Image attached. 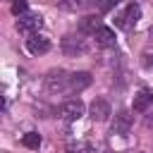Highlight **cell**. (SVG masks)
<instances>
[{"mask_svg":"<svg viewBox=\"0 0 153 153\" xmlns=\"http://www.w3.org/2000/svg\"><path fill=\"white\" fill-rule=\"evenodd\" d=\"M88 112H91V120H93V122H108V120H110V115H112L110 103H108L105 98H96V100L91 103Z\"/></svg>","mask_w":153,"mask_h":153,"instance_id":"obj_5","label":"cell"},{"mask_svg":"<svg viewBox=\"0 0 153 153\" xmlns=\"http://www.w3.org/2000/svg\"><path fill=\"white\" fill-rule=\"evenodd\" d=\"M141 65H143V67H153V50H151V48H146V50L141 53Z\"/></svg>","mask_w":153,"mask_h":153,"instance_id":"obj_15","label":"cell"},{"mask_svg":"<svg viewBox=\"0 0 153 153\" xmlns=\"http://www.w3.org/2000/svg\"><path fill=\"white\" fill-rule=\"evenodd\" d=\"M84 112H86V108H84V103H81L79 98H76V100H67V103H62L60 110H57V115H60L62 120H67V122H76Z\"/></svg>","mask_w":153,"mask_h":153,"instance_id":"obj_4","label":"cell"},{"mask_svg":"<svg viewBox=\"0 0 153 153\" xmlns=\"http://www.w3.org/2000/svg\"><path fill=\"white\" fill-rule=\"evenodd\" d=\"M12 12H14L17 17H22V14L26 12V0H14V2H12Z\"/></svg>","mask_w":153,"mask_h":153,"instance_id":"obj_14","label":"cell"},{"mask_svg":"<svg viewBox=\"0 0 153 153\" xmlns=\"http://www.w3.org/2000/svg\"><path fill=\"white\" fill-rule=\"evenodd\" d=\"M148 38H151V43H153V26H151V31H148Z\"/></svg>","mask_w":153,"mask_h":153,"instance_id":"obj_19","label":"cell"},{"mask_svg":"<svg viewBox=\"0 0 153 153\" xmlns=\"http://www.w3.org/2000/svg\"><path fill=\"white\" fill-rule=\"evenodd\" d=\"M100 29V17H93V14H88V17H84L81 22H79V31L81 33H96Z\"/></svg>","mask_w":153,"mask_h":153,"instance_id":"obj_12","label":"cell"},{"mask_svg":"<svg viewBox=\"0 0 153 153\" xmlns=\"http://www.w3.org/2000/svg\"><path fill=\"white\" fill-rule=\"evenodd\" d=\"M88 86H91V74L88 72H74V74H69V86H67L69 93H79V91H84Z\"/></svg>","mask_w":153,"mask_h":153,"instance_id":"obj_8","label":"cell"},{"mask_svg":"<svg viewBox=\"0 0 153 153\" xmlns=\"http://www.w3.org/2000/svg\"><path fill=\"white\" fill-rule=\"evenodd\" d=\"M151 103H153V91H151V88H141V91L134 96V105H131V108H134L136 112H143V110H148Z\"/></svg>","mask_w":153,"mask_h":153,"instance_id":"obj_10","label":"cell"},{"mask_svg":"<svg viewBox=\"0 0 153 153\" xmlns=\"http://www.w3.org/2000/svg\"><path fill=\"white\" fill-rule=\"evenodd\" d=\"M117 2H120V0H98V10H100V12H110Z\"/></svg>","mask_w":153,"mask_h":153,"instance_id":"obj_16","label":"cell"},{"mask_svg":"<svg viewBox=\"0 0 153 153\" xmlns=\"http://www.w3.org/2000/svg\"><path fill=\"white\" fill-rule=\"evenodd\" d=\"M74 2H76V0H74ZM88 2H91V0H79V5H88Z\"/></svg>","mask_w":153,"mask_h":153,"instance_id":"obj_17","label":"cell"},{"mask_svg":"<svg viewBox=\"0 0 153 153\" xmlns=\"http://www.w3.org/2000/svg\"><path fill=\"white\" fill-rule=\"evenodd\" d=\"M148 124H151V127H153V112H151V115H148Z\"/></svg>","mask_w":153,"mask_h":153,"instance_id":"obj_18","label":"cell"},{"mask_svg":"<svg viewBox=\"0 0 153 153\" xmlns=\"http://www.w3.org/2000/svg\"><path fill=\"white\" fill-rule=\"evenodd\" d=\"M26 48H29V53H33V55H43V53L50 50V41H48L43 33H31V36L26 38Z\"/></svg>","mask_w":153,"mask_h":153,"instance_id":"obj_6","label":"cell"},{"mask_svg":"<svg viewBox=\"0 0 153 153\" xmlns=\"http://www.w3.org/2000/svg\"><path fill=\"white\" fill-rule=\"evenodd\" d=\"M22 143H24L26 148H38V146H41V134H36V131H26V134L22 136Z\"/></svg>","mask_w":153,"mask_h":153,"instance_id":"obj_13","label":"cell"},{"mask_svg":"<svg viewBox=\"0 0 153 153\" xmlns=\"http://www.w3.org/2000/svg\"><path fill=\"white\" fill-rule=\"evenodd\" d=\"M93 38H96V43H98L100 48H112V45H115V31L108 29V26H100V29L93 33Z\"/></svg>","mask_w":153,"mask_h":153,"instance_id":"obj_11","label":"cell"},{"mask_svg":"<svg viewBox=\"0 0 153 153\" xmlns=\"http://www.w3.org/2000/svg\"><path fill=\"white\" fill-rule=\"evenodd\" d=\"M139 19H141V7H139L136 2H129L122 12H117V17H115V26H120V29H129V26H134Z\"/></svg>","mask_w":153,"mask_h":153,"instance_id":"obj_2","label":"cell"},{"mask_svg":"<svg viewBox=\"0 0 153 153\" xmlns=\"http://www.w3.org/2000/svg\"><path fill=\"white\" fill-rule=\"evenodd\" d=\"M131 129V115L127 110H120L115 115V122H112V134H120V136H127Z\"/></svg>","mask_w":153,"mask_h":153,"instance_id":"obj_9","label":"cell"},{"mask_svg":"<svg viewBox=\"0 0 153 153\" xmlns=\"http://www.w3.org/2000/svg\"><path fill=\"white\" fill-rule=\"evenodd\" d=\"M67 86H69V74L65 69H50L43 76V88L48 93H62L67 91Z\"/></svg>","mask_w":153,"mask_h":153,"instance_id":"obj_1","label":"cell"},{"mask_svg":"<svg viewBox=\"0 0 153 153\" xmlns=\"http://www.w3.org/2000/svg\"><path fill=\"white\" fill-rule=\"evenodd\" d=\"M62 50H65V55H84L86 53V43H84V38H79V36H65L62 38Z\"/></svg>","mask_w":153,"mask_h":153,"instance_id":"obj_7","label":"cell"},{"mask_svg":"<svg viewBox=\"0 0 153 153\" xmlns=\"http://www.w3.org/2000/svg\"><path fill=\"white\" fill-rule=\"evenodd\" d=\"M41 24H43V17H41V14H31V12H24V14L17 19V29H19L22 33H26V36L38 33Z\"/></svg>","mask_w":153,"mask_h":153,"instance_id":"obj_3","label":"cell"}]
</instances>
